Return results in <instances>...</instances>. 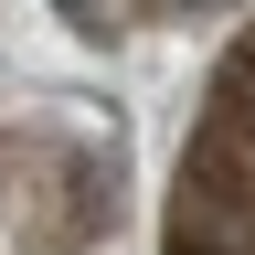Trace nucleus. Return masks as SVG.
Segmentation results:
<instances>
[{"label":"nucleus","instance_id":"obj_1","mask_svg":"<svg viewBox=\"0 0 255 255\" xmlns=\"http://www.w3.org/2000/svg\"><path fill=\"white\" fill-rule=\"evenodd\" d=\"M138 159L96 96H0V255H128Z\"/></svg>","mask_w":255,"mask_h":255},{"label":"nucleus","instance_id":"obj_2","mask_svg":"<svg viewBox=\"0 0 255 255\" xmlns=\"http://www.w3.org/2000/svg\"><path fill=\"white\" fill-rule=\"evenodd\" d=\"M159 255H255V21L213 53L191 96L170 191H159Z\"/></svg>","mask_w":255,"mask_h":255},{"label":"nucleus","instance_id":"obj_3","mask_svg":"<svg viewBox=\"0 0 255 255\" xmlns=\"http://www.w3.org/2000/svg\"><path fill=\"white\" fill-rule=\"evenodd\" d=\"M75 32H96V43H128V32H181L202 11H234V0H53Z\"/></svg>","mask_w":255,"mask_h":255}]
</instances>
